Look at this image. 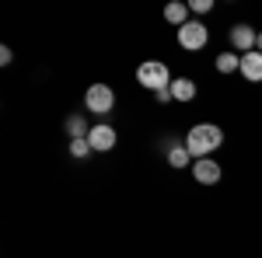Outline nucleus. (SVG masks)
Returning <instances> with one entry per match:
<instances>
[{
	"instance_id": "obj_1",
	"label": "nucleus",
	"mask_w": 262,
	"mask_h": 258,
	"mask_svg": "<svg viewBox=\"0 0 262 258\" xmlns=\"http://www.w3.org/2000/svg\"><path fill=\"white\" fill-rule=\"evenodd\" d=\"M182 143H185L189 157L203 160V157H210V154L224 143V129H221V126H213V122H200V126L189 129V136L182 139Z\"/></svg>"
},
{
	"instance_id": "obj_2",
	"label": "nucleus",
	"mask_w": 262,
	"mask_h": 258,
	"mask_svg": "<svg viewBox=\"0 0 262 258\" xmlns=\"http://www.w3.org/2000/svg\"><path fill=\"white\" fill-rule=\"evenodd\" d=\"M137 80H140L147 91H164V87H171V74H168V66L161 60H147L137 66Z\"/></svg>"
},
{
	"instance_id": "obj_3",
	"label": "nucleus",
	"mask_w": 262,
	"mask_h": 258,
	"mask_svg": "<svg viewBox=\"0 0 262 258\" xmlns=\"http://www.w3.org/2000/svg\"><path fill=\"white\" fill-rule=\"evenodd\" d=\"M84 105H88V112L105 115V112H112V105H116V91H112L108 84H91L88 95H84Z\"/></svg>"
},
{
	"instance_id": "obj_4",
	"label": "nucleus",
	"mask_w": 262,
	"mask_h": 258,
	"mask_svg": "<svg viewBox=\"0 0 262 258\" xmlns=\"http://www.w3.org/2000/svg\"><path fill=\"white\" fill-rule=\"evenodd\" d=\"M206 42H210V32H206L203 21H189V25L179 28V45L182 49H203Z\"/></svg>"
},
{
	"instance_id": "obj_5",
	"label": "nucleus",
	"mask_w": 262,
	"mask_h": 258,
	"mask_svg": "<svg viewBox=\"0 0 262 258\" xmlns=\"http://www.w3.org/2000/svg\"><path fill=\"white\" fill-rule=\"evenodd\" d=\"M255 42H259V32H255V28H248V25H234V28H231V45H234L238 53H252Z\"/></svg>"
},
{
	"instance_id": "obj_6",
	"label": "nucleus",
	"mask_w": 262,
	"mask_h": 258,
	"mask_svg": "<svg viewBox=\"0 0 262 258\" xmlns=\"http://www.w3.org/2000/svg\"><path fill=\"white\" fill-rule=\"evenodd\" d=\"M192 175H196L200 185H217V181H221V164H217V160H210V157L192 160Z\"/></svg>"
},
{
	"instance_id": "obj_7",
	"label": "nucleus",
	"mask_w": 262,
	"mask_h": 258,
	"mask_svg": "<svg viewBox=\"0 0 262 258\" xmlns=\"http://www.w3.org/2000/svg\"><path fill=\"white\" fill-rule=\"evenodd\" d=\"M88 143H91V150H112L116 147V129L112 126H95L88 133Z\"/></svg>"
},
{
	"instance_id": "obj_8",
	"label": "nucleus",
	"mask_w": 262,
	"mask_h": 258,
	"mask_svg": "<svg viewBox=\"0 0 262 258\" xmlns=\"http://www.w3.org/2000/svg\"><path fill=\"white\" fill-rule=\"evenodd\" d=\"M242 77L252 80V84H259V80H262V53H259V49H252V53H245V56H242Z\"/></svg>"
},
{
	"instance_id": "obj_9",
	"label": "nucleus",
	"mask_w": 262,
	"mask_h": 258,
	"mask_svg": "<svg viewBox=\"0 0 262 258\" xmlns=\"http://www.w3.org/2000/svg\"><path fill=\"white\" fill-rule=\"evenodd\" d=\"M171 98H175V101H192V98H196V84H192L189 77L171 80Z\"/></svg>"
},
{
	"instance_id": "obj_10",
	"label": "nucleus",
	"mask_w": 262,
	"mask_h": 258,
	"mask_svg": "<svg viewBox=\"0 0 262 258\" xmlns=\"http://www.w3.org/2000/svg\"><path fill=\"white\" fill-rule=\"evenodd\" d=\"M164 18L171 21V25H189V4H182V0H175V4H168L164 7Z\"/></svg>"
},
{
	"instance_id": "obj_11",
	"label": "nucleus",
	"mask_w": 262,
	"mask_h": 258,
	"mask_svg": "<svg viewBox=\"0 0 262 258\" xmlns=\"http://www.w3.org/2000/svg\"><path fill=\"white\" fill-rule=\"evenodd\" d=\"M168 164H171V168H192L185 143H171V147H168Z\"/></svg>"
},
{
	"instance_id": "obj_12",
	"label": "nucleus",
	"mask_w": 262,
	"mask_h": 258,
	"mask_svg": "<svg viewBox=\"0 0 262 258\" xmlns=\"http://www.w3.org/2000/svg\"><path fill=\"white\" fill-rule=\"evenodd\" d=\"M217 70H221V74L242 70V56H238V53H221V56H217Z\"/></svg>"
},
{
	"instance_id": "obj_13",
	"label": "nucleus",
	"mask_w": 262,
	"mask_h": 258,
	"mask_svg": "<svg viewBox=\"0 0 262 258\" xmlns=\"http://www.w3.org/2000/svg\"><path fill=\"white\" fill-rule=\"evenodd\" d=\"M67 133H70V139H88V133H91V129L84 126L81 115H70V119H67Z\"/></svg>"
},
{
	"instance_id": "obj_14",
	"label": "nucleus",
	"mask_w": 262,
	"mask_h": 258,
	"mask_svg": "<svg viewBox=\"0 0 262 258\" xmlns=\"http://www.w3.org/2000/svg\"><path fill=\"white\" fill-rule=\"evenodd\" d=\"M70 154H74V157H88V154H91V143H88V139H70Z\"/></svg>"
},
{
	"instance_id": "obj_15",
	"label": "nucleus",
	"mask_w": 262,
	"mask_h": 258,
	"mask_svg": "<svg viewBox=\"0 0 262 258\" xmlns=\"http://www.w3.org/2000/svg\"><path fill=\"white\" fill-rule=\"evenodd\" d=\"M210 7H213L210 0H189V11H196V14H206Z\"/></svg>"
},
{
	"instance_id": "obj_16",
	"label": "nucleus",
	"mask_w": 262,
	"mask_h": 258,
	"mask_svg": "<svg viewBox=\"0 0 262 258\" xmlns=\"http://www.w3.org/2000/svg\"><path fill=\"white\" fill-rule=\"evenodd\" d=\"M154 98H158V105H168V101H171V87H164V91H158Z\"/></svg>"
},
{
	"instance_id": "obj_17",
	"label": "nucleus",
	"mask_w": 262,
	"mask_h": 258,
	"mask_svg": "<svg viewBox=\"0 0 262 258\" xmlns=\"http://www.w3.org/2000/svg\"><path fill=\"white\" fill-rule=\"evenodd\" d=\"M14 60V56H11V49H7V45H0V63H4V66H7V63Z\"/></svg>"
},
{
	"instance_id": "obj_18",
	"label": "nucleus",
	"mask_w": 262,
	"mask_h": 258,
	"mask_svg": "<svg viewBox=\"0 0 262 258\" xmlns=\"http://www.w3.org/2000/svg\"><path fill=\"white\" fill-rule=\"evenodd\" d=\"M255 49H259V53H262V32H259V42H255Z\"/></svg>"
}]
</instances>
